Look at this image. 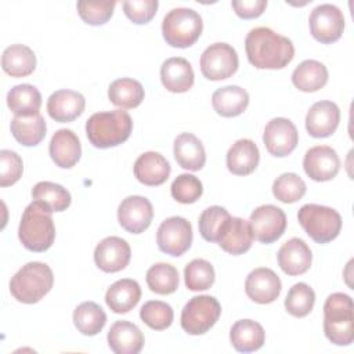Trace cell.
Returning a JSON list of instances; mask_svg holds the SVG:
<instances>
[{"label": "cell", "instance_id": "6da1fadb", "mask_svg": "<svg viewBox=\"0 0 354 354\" xmlns=\"http://www.w3.org/2000/svg\"><path fill=\"white\" fill-rule=\"evenodd\" d=\"M248 61L257 69H282L295 57L290 39L266 26L253 28L245 39Z\"/></svg>", "mask_w": 354, "mask_h": 354}, {"label": "cell", "instance_id": "7a4b0ae2", "mask_svg": "<svg viewBox=\"0 0 354 354\" xmlns=\"http://www.w3.org/2000/svg\"><path fill=\"white\" fill-rule=\"evenodd\" d=\"M133 130L131 116L122 109L93 113L86 122V136L95 148H111L124 142Z\"/></svg>", "mask_w": 354, "mask_h": 354}, {"label": "cell", "instance_id": "3957f363", "mask_svg": "<svg viewBox=\"0 0 354 354\" xmlns=\"http://www.w3.org/2000/svg\"><path fill=\"white\" fill-rule=\"evenodd\" d=\"M18 238L25 249L30 252H46L55 239V227L51 212L33 201L22 213L18 227Z\"/></svg>", "mask_w": 354, "mask_h": 354}, {"label": "cell", "instance_id": "277c9868", "mask_svg": "<svg viewBox=\"0 0 354 354\" xmlns=\"http://www.w3.org/2000/svg\"><path fill=\"white\" fill-rule=\"evenodd\" d=\"M324 333L336 346H348L354 340L353 300L346 293H332L324 304Z\"/></svg>", "mask_w": 354, "mask_h": 354}, {"label": "cell", "instance_id": "5b68a950", "mask_svg": "<svg viewBox=\"0 0 354 354\" xmlns=\"http://www.w3.org/2000/svg\"><path fill=\"white\" fill-rule=\"evenodd\" d=\"M53 270L40 261H30L22 266L10 281L12 297L24 304L40 301L53 288Z\"/></svg>", "mask_w": 354, "mask_h": 354}, {"label": "cell", "instance_id": "8992f818", "mask_svg": "<svg viewBox=\"0 0 354 354\" xmlns=\"http://www.w3.org/2000/svg\"><path fill=\"white\" fill-rule=\"evenodd\" d=\"M202 17L192 8L177 7L170 10L162 21V35L171 47H191L202 35Z\"/></svg>", "mask_w": 354, "mask_h": 354}, {"label": "cell", "instance_id": "52a82bcc", "mask_svg": "<svg viewBox=\"0 0 354 354\" xmlns=\"http://www.w3.org/2000/svg\"><path fill=\"white\" fill-rule=\"evenodd\" d=\"M297 220L306 234L321 245L337 238L342 230V216L339 212L317 203L303 205L299 209Z\"/></svg>", "mask_w": 354, "mask_h": 354}, {"label": "cell", "instance_id": "ba28073f", "mask_svg": "<svg viewBox=\"0 0 354 354\" xmlns=\"http://www.w3.org/2000/svg\"><path fill=\"white\" fill-rule=\"evenodd\" d=\"M221 306L218 300L209 295L192 297L181 311V328L188 335L206 333L220 318Z\"/></svg>", "mask_w": 354, "mask_h": 354}, {"label": "cell", "instance_id": "9c48e42d", "mask_svg": "<svg viewBox=\"0 0 354 354\" xmlns=\"http://www.w3.org/2000/svg\"><path fill=\"white\" fill-rule=\"evenodd\" d=\"M239 65L235 48L227 43H213L201 55V72L209 80L231 77Z\"/></svg>", "mask_w": 354, "mask_h": 354}, {"label": "cell", "instance_id": "30bf717a", "mask_svg": "<svg viewBox=\"0 0 354 354\" xmlns=\"http://www.w3.org/2000/svg\"><path fill=\"white\" fill-rule=\"evenodd\" d=\"M156 243L160 252L178 257L184 254L192 243L191 223L180 216L163 220L156 232Z\"/></svg>", "mask_w": 354, "mask_h": 354}, {"label": "cell", "instance_id": "8fae6325", "mask_svg": "<svg viewBox=\"0 0 354 354\" xmlns=\"http://www.w3.org/2000/svg\"><path fill=\"white\" fill-rule=\"evenodd\" d=\"M310 33L324 44L337 41L344 30V15L339 7L325 3L317 6L308 18Z\"/></svg>", "mask_w": 354, "mask_h": 354}, {"label": "cell", "instance_id": "7c38bea8", "mask_svg": "<svg viewBox=\"0 0 354 354\" xmlns=\"http://www.w3.org/2000/svg\"><path fill=\"white\" fill-rule=\"evenodd\" d=\"M249 224L253 238L268 245L283 235L288 221L285 212L281 207L274 205H261L252 212Z\"/></svg>", "mask_w": 354, "mask_h": 354}, {"label": "cell", "instance_id": "4fadbf2b", "mask_svg": "<svg viewBox=\"0 0 354 354\" xmlns=\"http://www.w3.org/2000/svg\"><path fill=\"white\" fill-rule=\"evenodd\" d=\"M263 141L266 149L272 156L283 158L295 151L299 142V133L292 120L286 118H274L264 127Z\"/></svg>", "mask_w": 354, "mask_h": 354}, {"label": "cell", "instance_id": "5bb4252c", "mask_svg": "<svg viewBox=\"0 0 354 354\" xmlns=\"http://www.w3.org/2000/svg\"><path fill=\"white\" fill-rule=\"evenodd\" d=\"M153 218L152 203L140 195L124 198L118 207V221L130 234L144 232Z\"/></svg>", "mask_w": 354, "mask_h": 354}, {"label": "cell", "instance_id": "9a60e30c", "mask_svg": "<svg viewBox=\"0 0 354 354\" xmlns=\"http://www.w3.org/2000/svg\"><path fill=\"white\" fill-rule=\"evenodd\" d=\"M303 167L311 180L319 183L329 181L337 176L340 170V159L332 147L317 145L306 152Z\"/></svg>", "mask_w": 354, "mask_h": 354}, {"label": "cell", "instance_id": "2e32d148", "mask_svg": "<svg viewBox=\"0 0 354 354\" xmlns=\"http://www.w3.org/2000/svg\"><path fill=\"white\" fill-rule=\"evenodd\" d=\"M282 290L279 277L267 267H259L249 272L245 281L246 296L259 304H268L278 299Z\"/></svg>", "mask_w": 354, "mask_h": 354}, {"label": "cell", "instance_id": "e0dca14e", "mask_svg": "<svg viewBox=\"0 0 354 354\" xmlns=\"http://www.w3.org/2000/svg\"><path fill=\"white\" fill-rule=\"evenodd\" d=\"M130 257V245L119 236H106L94 249L95 266L104 272L122 271L129 264Z\"/></svg>", "mask_w": 354, "mask_h": 354}, {"label": "cell", "instance_id": "ac0fdd59", "mask_svg": "<svg viewBox=\"0 0 354 354\" xmlns=\"http://www.w3.org/2000/svg\"><path fill=\"white\" fill-rule=\"evenodd\" d=\"M339 122V106L332 101H318L306 115V130L314 138H325L336 131Z\"/></svg>", "mask_w": 354, "mask_h": 354}, {"label": "cell", "instance_id": "d6986e66", "mask_svg": "<svg viewBox=\"0 0 354 354\" xmlns=\"http://www.w3.org/2000/svg\"><path fill=\"white\" fill-rule=\"evenodd\" d=\"M278 266L281 270L290 275H301L311 267L313 253L308 245L300 238H290L278 250Z\"/></svg>", "mask_w": 354, "mask_h": 354}, {"label": "cell", "instance_id": "ffe728a7", "mask_svg": "<svg viewBox=\"0 0 354 354\" xmlns=\"http://www.w3.org/2000/svg\"><path fill=\"white\" fill-rule=\"evenodd\" d=\"M84 97L73 90L62 88L54 91L47 100V112L51 119L59 123L75 120L84 111Z\"/></svg>", "mask_w": 354, "mask_h": 354}, {"label": "cell", "instance_id": "44dd1931", "mask_svg": "<svg viewBox=\"0 0 354 354\" xmlns=\"http://www.w3.org/2000/svg\"><path fill=\"white\" fill-rule=\"evenodd\" d=\"M136 178L148 187L162 185L170 176L171 167L167 159L155 151H148L140 155L134 162Z\"/></svg>", "mask_w": 354, "mask_h": 354}, {"label": "cell", "instance_id": "7402d4cb", "mask_svg": "<svg viewBox=\"0 0 354 354\" xmlns=\"http://www.w3.org/2000/svg\"><path fill=\"white\" fill-rule=\"evenodd\" d=\"M53 162L61 169L73 167L82 156L79 137L69 129H59L54 133L48 147Z\"/></svg>", "mask_w": 354, "mask_h": 354}, {"label": "cell", "instance_id": "603a6c76", "mask_svg": "<svg viewBox=\"0 0 354 354\" xmlns=\"http://www.w3.org/2000/svg\"><path fill=\"white\" fill-rule=\"evenodd\" d=\"M108 346L115 354H138L144 347V335L129 321H116L108 332Z\"/></svg>", "mask_w": 354, "mask_h": 354}, {"label": "cell", "instance_id": "cb8c5ba5", "mask_svg": "<svg viewBox=\"0 0 354 354\" xmlns=\"http://www.w3.org/2000/svg\"><path fill=\"white\" fill-rule=\"evenodd\" d=\"M160 80L170 93H185L194 86L195 75L185 58L171 57L160 66Z\"/></svg>", "mask_w": 354, "mask_h": 354}, {"label": "cell", "instance_id": "d4e9b609", "mask_svg": "<svg viewBox=\"0 0 354 354\" xmlns=\"http://www.w3.org/2000/svg\"><path fill=\"white\" fill-rule=\"evenodd\" d=\"M176 162L185 170L198 171L206 163V152L201 140L192 133H181L173 144Z\"/></svg>", "mask_w": 354, "mask_h": 354}, {"label": "cell", "instance_id": "484cf974", "mask_svg": "<svg viewBox=\"0 0 354 354\" xmlns=\"http://www.w3.org/2000/svg\"><path fill=\"white\" fill-rule=\"evenodd\" d=\"M260 162L257 145L249 138L235 141L227 152V167L235 176H248L256 170Z\"/></svg>", "mask_w": 354, "mask_h": 354}, {"label": "cell", "instance_id": "4316f807", "mask_svg": "<svg viewBox=\"0 0 354 354\" xmlns=\"http://www.w3.org/2000/svg\"><path fill=\"white\" fill-rule=\"evenodd\" d=\"M141 299V288L137 281L123 278L113 282L106 293L105 303L116 314H126L133 310Z\"/></svg>", "mask_w": 354, "mask_h": 354}, {"label": "cell", "instance_id": "83f0119b", "mask_svg": "<svg viewBox=\"0 0 354 354\" xmlns=\"http://www.w3.org/2000/svg\"><path fill=\"white\" fill-rule=\"evenodd\" d=\"M253 234L249 221L241 217H231L218 239L220 248L234 256L243 254L252 248Z\"/></svg>", "mask_w": 354, "mask_h": 354}, {"label": "cell", "instance_id": "f1b7e54d", "mask_svg": "<svg viewBox=\"0 0 354 354\" xmlns=\"http://www.w3.org/2000/svg\"><path fill=\"white\" fill-rule=\"evenodd\" d=\"M212 105L213 109L224 118L239 116L249 105V94L239 86H224L213 93Z\"/></svg>", "mask_w": 354, "mask_h": 354}, {"label": "cell", "instance_id": "f546056e", "mask_svg": "<svg viewBox=\"0 0 354 354\" xmlns=\"http://www.w3.org/2000/svg\"><path fill=\"white\" fill-rule=\"evenodd\" d=\"M232 347L239 353H250L263 347L266 332L263 326L253 319H239L230 330Z\"/></svg>", "mask_w": 354, "mask_h": 354}, {"label": "cell", "instance_id": "4dcf8cb0", "mask_svg": "<svg viewBox=\"0 0 354 354\" xmlns=\"http://www.w3.org/2000/svg\"><path fill=\"white\" fill-rule=\"evenodd\" d=\"M1 68L12 77L29 76L36 68V55L25 44H11L3 51Z\"/></svg>", "mask_w": 354, "mask_h": 354}, {"label": "cell", "instance_id": "1f68e13d", "mask_svg": "<svg viewBox=\"0 0 354 354\" xmlns=\"http://www.w3.org/2000/svg\"><path fill=\"white\" fill-rule=\"evenodd\" d=\"M12 137L24 147L40 144L47 131V124L40 113L32 116H14L10 123Z\"/></svg>", "mask_w": 354, "mask_h": 354}, {"label": "cell", "instance_id": "d6a6232c", "mask_svg": "<svg viewBox=\"0 0 354 354\" xmlns=\"http://www.w3.org/2000/svg\"><path fill=\"white\" fill-rule=\"evenodd\" d=\"M292 83L304 93L318 91L328 83V69L317 59H306L295 68Z\"/></svg>", "mask_w": 354, "mask_h": 354}, {"label": "cell", "instance_id": "836d02e7", "mask_svg": "<svg viewBox=\"0 0 354 354\" xmlns=\"http://www.w3.org/2000/svg\"><path fill=\"white\" fill-rule=\"evenodd\" d=\"M7 105L15 116H32L40 111L41 94L32 84H17L7 94Z\"/></svg>", "mask_w": 354, "mask_h": 354}, {"label": "cell", "instance_id": "e575fe53", "mask_svg": "<svg viewBox=\"0 0 354 354\" xmlns=\"http://www.w3.org/2000/svg\"><path fill=\"white\" fill-rule=\"evenodd\" d=\"M109 101L123 109L138 106L144 100V87L138 80L122 77L113 80L108 87Z\"/></svg>", "mask_w": 354, "mask_h": 354}, {"label": "cell", "instance_id": "d590c367", "mask_svg": "<svg viewBox=\"0 0 354 354\" xmlns=\"http://www.w3.org/2000/svg\"><path fill=\"white\" fill-rule=\"evenodd\" d=\"M73 324L84 336H94L102 330L106 324V314L94 301H83L73 311Z\"/></svg>", "mask_w": 354, "mask_h": 354}, {"label": "cell", "instance_id": "8d00e7d4", "mask_svg": "<svg viewBox=\"0 0 354 354\" xmlns=\"http://www.w3.org/2000/svg\"><path fill=\"white\" fill-rule=\"evenodd\" d=\"M33 201L53 212H64L71 205V194L57 183L40 181L32 188Z\"/></svg>", "mask_w": 354, "mask_h": 354}, {"label": "cell", "instance_id": "74e56055", "mask_svg": "<svg viewBox=\"0 0 354 354\" xmlns=\"http://www.w3.org/2000/svg\"><path fill=\"white\" fill-rule=\"evenodd\" d=\"M145 279L148 288L158 295H170L178 288V271L169 263H156L151 266Z\"/></svg>", "mask_w": 354, "mask_h": 354}, {"label": "cell", "instance_id": "f35d334b", "mask_svg": "<svg viewBox=\"0 0 354 354\" xmlns=\"http://www.w3.org/2000/svg\"><path fill=\"white\" fill-rule=\"evenodd\" d=\"M230 220L231 214L221 206H210L205 209L198 221L202 238L207 242H218Z\"/></svg>", "mask_w": 354, "mask_h": 354}, {"label": "cell", "instance_id": "ab89813d", "mask_svg": "<svg viewBox=\"0 0 354 354\" xmlns=\"http://www.w3.org/2000/svg\"><path fill=\"white\" fill-rule=\"evenodd\" d=\"M214 268L205 259H194L184 268L185 286L192 292L206 290L214 283Z\"/></svg>", "mask_w": 354, "mask_h": 354}, {"label": "cell", "instance_id": "60d3db41", "mask_svg": "<svg viewBox=\"0 0 354 354\" xmlns=\"http://www.w3.org/2000/svg\"><path fill=\"white\" fill-rule=\"evenodd\" d=\"M315 303V293L313 288H310L304 282L295 283L285 299L286 311L297 318H303L308 315Z\"/></svg>", "mask_w": 354, "mask_h": 354}, {"label": "cell", "instance_id": "b9f144b4", "mask_svg": "<svg viewBox=\"0 0 354 354\" xmlns=\"http://www.w3.org/2000/svg\"><path fill=\"white\" fill-rule=\"evenodd\" d=\"M306 191V183L296 173H283L277 177L272 184V194L282 203H293L300 201Z\"/></svg>", "mask_w": 354, "mask_h": 354}, {"label": "cell", "instance_id": "7bdbcfd3", "mask_svg": "<svg viewBox=\"0 0 354 354\" xmlns=\"http://www.w3.org/2000/svg\"><path fill=\"white\" fill-rule=\"evenodd\" d=\"M142 322L155 330H163L173 322L174 313L170 304L160 300H149L140 310Z\"/></svg>", "mask_w": 354, "mask_h": 354}, {"label": "cell", "instance_id": "ee69618b", "mask_svg": "<svg viewBox=\"0 0 354 354\" xmlns=\"http://www.w3.org/2000/svg\"><path fill=\"white\" fill-rule=\"evenodd\" d=\"M170 192L171 196L184 205L188 203H194L196 202L202 194H203V185L201 183V180L198 177H195L194 174H180L177 176L170 187Z\"/></svg>", "mask_w": 354, "mask_h": 354}, {"label": "cell", "instance_id": "f6af8a7d", "mask_svg": "<svg viewBox=\"0 0 354 354\" xmlns=\"http://www.w3.org/2000/svg\"><path fill=\"white\" fill-rule=\"evenodd\" d=\"M116 1H77L79 17L88 25L98 26L108 22L113 14Z\"/></svg>", "mask_w": 354, "mask_h": 354}, {"label": "cell", "instance_id": "bcb514c9", "mask_svg": "<svg viewBox=\"0 0 354 354\" xmlns=\"http://www.w3.org/2000/svg\"><path fill=\"white\" fill-rule=\"evenodd\" d=\"M24 171L21 156L10 149L0 151V185L8 187L15 184Z\"/></svg>", "mask_w": 354, "mask_h": 354}, {"label": "cell", "instance_id": "7dc6e473", "mask_svg": "<svg viewBox=\"0 0 354 354\" xmlns=\"http://www.w3.org/2000/svg\"><path fill=\"white\" fill-rule=\"evenodd\" d=\"M158 6V0H126L123 1V11L131 22L142 25L155 17Z\"/></svg>", "mask_w": 354, "mask_h": 354}, {"label": "cell", "instance_id": "c3c4849f", "mask_svg": "<svg viewBox=\"0 0 354 354\" xmlns=\"http://www.w3.org/2000/svg\"><path fill=\"white\" fill-rule=\"evenodd\" d=\"M231 6L239 18L252 19L260 17L264 12L267 0H234Z\"/></svg>", "mask_w": 354, "mask_h": 354}]
</instances>
